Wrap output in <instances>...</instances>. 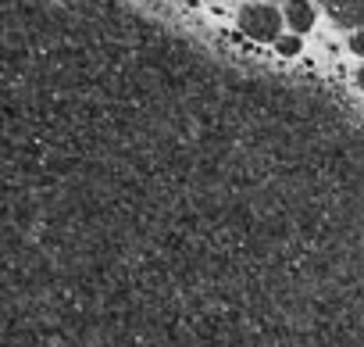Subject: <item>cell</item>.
<instances>
[{
    "label": "cell",
    "mask_w": 364,
    "mask_h": 347,
    "mask_svg": "<svg viewBox=\"0 0 364 347\" xmlns=\"http://www.w3.org/2000/svg\"><path fill=\"white\" fill-rule=\"evenodd\" d=\"M357 86L364 90V65H360V72H357Z\"/></svg>",
    "instance_id": "8992f818"
},
{
    "label": "cell",
    "mask_w": 364,
    "mask_h": 347,
    "mask_svg": "<svg viewBox=\"0 0 364 347\" xmlns=\"http://www.w3.org/2000/svg\"><path fill=\"white\" fill-rule=\"evenodd\" d=\"M350 51L364 58V29H357V33H353V40H350Z\"/></svg>",
    "instance_id": "5b68a950"
},
{
    "label": "cell",
    "mask_w": 364,
    "mask_h": 347,
    "mask_svg": "<svg viewBox=\"0 0 364 347\" xmlns=\"http://www.w3.org/2000/svg\"><path fill=\"white\" fill-rule=\"evenodd\" d=\"M286 22L296 33H307L314 26V8L307 4V0H286Z\"/></svg>",
    "instance_id": "3957f363"
},
{
    "label": "cell",
    "mask_w": 364,
    "mask_h": 347,
    "mask_svg": "<svg viewBox=\"0 0 364 347\" xmlns=\"http://www.w3.org/2000/svg\"><path fill=\"white\" fill-rule=\"evenodd\" d=\"M328 19L346 29H364V0H321Z\"/></svg>",
    "instance_id": "7a4b0ae2"
},
{
    "label": "cell",
    "mask_w": 364,
    "mask_h": 347,
    "mask_svg": "<svg viewBox=\"0 0 364 347\" xmlns=\"http://www.w3.org/2000/svg\"><path fill=\"white\" fill-rule=\"evenodd\" d=\"M240 29L257 40V43H279V29H282V15L272 4H247L240 11Z\"/></svg>",
    "instance_id": "6da1fadb"
},
{
    "label": "cell",
    "mask_w": 364,
    "mask_h": 347,
    "mask_svg": "<svg viewBox=\"0 0 364 347\" xmlns=\"http://www.w3.org/2000/svg\"><path fill=\"white\" fill-rule=\"evenodd\" d=\"M275 47H279V54H282V58H293V54L300 51V40H296V36H282Z\"/></svg>",
    "instance_id": "277c9868"
}]
</instances>
